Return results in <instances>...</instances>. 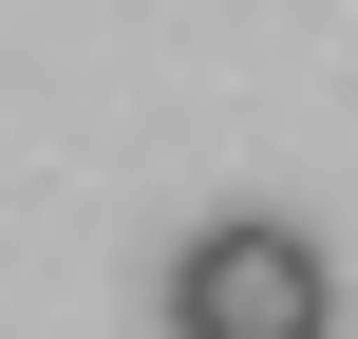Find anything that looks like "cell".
<instances>
[{
    "label": "cell",
    "instance_id": "cell-1",
    "mask_svg": "<svg viewBox=\"0 0 358 339\" xmlns=\"http://www.w3.org/2000/svg\"><path fill=\"white\" fill-rule=\"evenodd\" d=\"M170 339H340V245L283 208H227L170 245Z\"/></svg>",
    "mask_w": 358,
    "mask_h": 339
}]
</instances>
